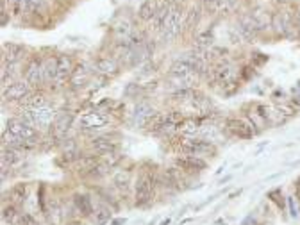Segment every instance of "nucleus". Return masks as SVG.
I'll list each match as a JSON object with an SVG mask.
<instances>
[{
	"mask_svg": "<svg viewBox=\"0 0 300 225\" xmlns=\"http://www.w3.org/2000/svg\"><path fill=\"white\" fill-rule=\"evenodd\" d=\"M25 81L31 86L38 88L45 82V72H43V61L40 58H32L25 66Z\"/></svg>",
	"mask_w": 300,
	"mask_h": 225,
	"instance_id": "0eeeda50",
	"label": "nucleus"
},
{
	"mask_svg": "<svg viewBox=\"0 0 300 225\" xmlns=\"http://www.w3.org/2000/svg\"><path fill=\"white\" fill-rule=\"evenodd\" d=\"M88 81H89V72L86 70V66H84V64L75 66V70H73V74H72L73 86H75V88H83V86H86Z\"/></svg>",
	"mask_w": 300,
	"mask_h": 225,
	"instance_id": "cd10ccee",
	"label": "nucleus"
},
{
	"mask_svg": "<svg viewBox=\"0 0 300 225\" xmlns=\"http://www.w3.org/2000/svg\"><path fill=\"white\" fill-rule=\"evenodd\" d=\"M184 23H186V11H184V7L173 5L170 11V15H168V18L165 20V23H163V27H161V31H159L163 40L173 41V40L181 34L182 29H184Z\"/></svg>",
	"mask_w": 300,
	"mask_h": 225,
	"instance_id": "f257e3e1",
	"label": "nucleus"
},
{
	"mask_svg": "<svg viewBox=\"0 0 300 225\" xmlns=\"http://www.w3.org/2000/svg\"><path fill=\"white\" fill-rule=\"evenodd\" d=\"M295 25V16H291V13H288V11H277L272 16V27L280 36H290Z\"/></svg>",
	"mask_w": 300,
	"mask_h": 225,
	"instance_id": "39448f33",
	"label": "nucleus"
},
{
	"mask_svg": "<svg viewBox=\"0 0 300 225\" xmlns=\"http://www.w3.org/2000/svg\"><path fill=\"white\" fill-rule=\"evenodd\" d=\"M29 111L32 113L34 125L36 127H48L50 123H54L56 111L50 105H43V107H36V109H29Z\"/></svg>",
	"mask_w": 300,
	"mask_h": 225,
	"instance_id": "ddd939ff",
	"label": "nucleus"
},
{
	"mask_svg": "<svg viewBox=\"0 0 300 225\" xmlns=\"http://www.w3.org/2000/svg\"><path fill=\"white\" fill-rule=\"evenodd\" d=\"M43 72H45V82L57 81V59L48 58L43 61Z\"/></svg>",
	"mask_w": 300,
	"mask_h": 225,
	"instance_id": "c85d7f7f",
	"label": "nucleus"
},
{
	"mask_svg": "<svg viewBox=\"0 0 300 225\" xmlns=\"http://www.w3.org/2000/svg\"><path fill=\"white\" fill-rule=\"evenodd\" d=\"M200 16H202V11L198 9V7H192V9L186 13V23H184V29L192 31L193 27H197L198 21H200Z\"/></svg>",
	"mask_w": 300,
	"mask_h": 225,
	"instance_id": "7c9ffc66",
	"label": "nucleus"
},
{
	"mask_svg": "<svg viewBox=\"0 0 300 225\" xmlns=\"http://www.w3.org/2000/svg\"><path fill=\"white\" fill-rule=\"evenodd\" d=\"M268 197H270V199H274L275 202L279 204V207H280V209L284 207V202H282V195H280V191H279V189H275V191H272V193H270Z\"/></svg>",
	"mask_w": 300,
	"mask_h": 225,
	"instance_id": "ea45409f",
	"label": "nucleus"
},
{
	"mask_svg": "<svg viewBox=\"0 0 300 225\" xmlns=\"http://www.w3.org/2000/svg\"><path fill=\"white\" fill-rule=\"evenodd\" d=\"M155 4H163V2H165V0H154Z\"/></svg>",
	"mask_w": 300,
	"mask_h": 225,
	"instance_id": "49530a36",
	"label": "nucleus"
},
{
	"mask_svg": "<svg viewBox=\"0 0 300 225\" xmlns=\"http://www.w3.org/2000/svg\"><path fill=\"white\" fill-rule=\"evenodd\" d=\"M56 59H57V81L63 82V81H66L68 77H72L75 68H73V63H72V59H70V56H66V54L56 56Z\"/></svg>",
	"mask_w": 300,
	"mask_h": 225,
	"instance_id": "a211bd4d",
	"label": "nucleus"
},
{
	"mask_svg": "<svg viewBox=\"0 0 300 225\" xmlns=\"http://www.w3.org/2000/svg\"><path fill=\"white\" fill-rule=\"evenodd\" d=\"M18 225H38V222L34 216L23 213V215H20V218H18Z\"/></svg>",
	"mask_w": 300,
	"mask_h": 225,
	"instance_id": "58836bf2",
	"label": "nucleus"
},
{
	"mask_svg": "<svg viewBox=\"0 0 300 225\" xmlns=\"http://www.w3.org/2000/svg\"><path fill=\"white\" fill-rule=\"evenodd\" d=\"M157 7H159V4H155L154 0H143L138 7V18L141 21H152V18L157 13Z\"/></svg>",
	"mask_w": 300,
	"mask_h": 225,
	"instance_id": "4be33fe9",
	"label": "nucleus"
},
{
	"mask_svg": "<svg viewBox=\"0 0 300 225\" xmlns=\"http://www.w3.org/2000/svg\"><path fill=\"white\" fill-rule=\"evenodd\" d=\"M182 120H184V115H182L181 111H170V113H166V122L171 123V125L177 127Z\"/></svg>",
	"mask_w": 300,
	"mask_h": 225,
	"instance_id": "e433bc0d",
	"label": "nucleus"
},
{
	"mask_svg": "<svg viewBox=\"0 0 300 225\" xmlns=\"http://www.w3.org/2000/svg\"><path fill=\"white\" fill-rule=\"evenodd\" d=\"M4 2L9 5V11L13 15H20L25 9V0H4Z\"/></svg>",
	"mask_w": 300,
	"mask_h": 225,
	"instance_id": "c9c22d12",
	"label": "nucleus"
},
{
	"mask_svg": "<svg viewBox=\"0 0 300 225\" xmlns=\"http://www.w3.org/2000/svg\"><path fill=\"white\" fill-rule=\"evenodd\" d=\"M2 218H4V222H7V224L18 225V218H20V215L16 213L15 205H5L4 209H2Z\"/></svg>",
	"mask_w": 300,
	"mask_h": 225,
	"instance_id": "473e14b6",
	"label": "nucleus"
},
{
	"mask_svg": "<svg viewBox=\"0 0 300 225\" xmlns=\"http://www.w3.org/2000/svg\"><path fill=\"white\" fill-rule=\"evenodd\" d=\"M109 123V116L100 113V111H88L81 116V125L84 129H89V131H95V129H102Z\"/></svg>",
	"mask_w": 300,
	"mask_h": 225,
	"instance_id": "9d476101",
	"label": "nucleus"
},
{
	"mask_svg": "<svg viewBox=\"0 0 300 225\" xmlns=\"http://www.w3.org/2000/svg\"><path fill=\"white\" fill-rule=\"evenodd\" d=\"M91 148H93L97 154L100 156H106V154H111V152H116L118 150V145L113 142V140H109V138H93L91 140Z\"/></svg>",
	"mask_w": 300,
	"mask_h": 225,
	"instance_id": "aec40b11",
	"label": "nucleus"
},
{
	"mask_svg": "<svg viewBox=\"0 0 300 225\" xmlns=\"http://www.w3.org/2000/svg\"><path fill=\"white\" fill-rule=\"evenodd\" d=\"M21 157H23L21 150H16V148H9V147H2V164H5V166L11 168L13 164L20 163Z\"/></svg>",
	"mask_w": 300,
	"mask_h": 225,
	"instance_id": "393cba45",
	"label": "nucleus"
},
{
	"mask_svg": "<svg viewBox=\"0 0 300 225\" xmlns=\"http://www.w3.org/2000/svg\"><path fill=\"white\" fill-rule=\"evenodd\" d=\"M295 193H297V197L300 199V177L297 179V183H295Z\"/></svg>",
	"mask_w": 300,
	"mask_h": 225,
	"instance_id": "79ce46f5",
	"label": "nucleus"
},
{
	"mask_svg": "<svg viewBox=\"0 0 300 225\" xmlns=\"http://www.w3.org/2000/svg\"><path fill=\"white\" fill-rule=\"evenodd\" d=\"M9 197H11L13 202L21 204V202L27 199V184H23V183L15 184V186L11 188V191H9Z\"/></svg>",
	"mask_w": 300,
	"mask_h": 225,
	"instance_id": "c756f323",
	"label": "nucleus"
},
{
	"mask_svg": "<svg viewBox=\"0 0 300 225\" xmlns=\"http://www.w3.org/2000/svg\"><path fill=\"white\" fill-rule=\"evenodd\" d=\"M275 2H277V4H280V5H288V4H291L293 0H275Z\"/></svg>",
	"mask_w": 300,
	"mask_h": 225,
	"instance_id": "c03bdc74",
	"label": "nucleus"
},
{
	"mask_svg": "<svg viewBox=\"0 0 300 225\" xmlns=\"http://www.w3.org/2000/svg\"><path fill=\"white\" fill-rule=\"evenodd\" d=\"M213 43H214V34H213L211 29L198 32L197 38H195V47L202 48V50H209L213 47Z\"/></svg>",
	"mask_w": 300,
	"mask_h": 225,
	"instance_id": "a878e982",
	"label": "nucleus"
},
{
	"mask_svg": "<svg viewBox=\"0 0 300 225\" xmlns=\"http://www.w3.org/2000/svg\"><path fill=\"white\" fill-rule=\"evenodd\" d=\"M200 131H202L200 122L195 120V118H184L177 125V132H181L182 136H188V138H195V134H198Z\"/></svg>",
	"mask_w": 300,
	"mask_h": 225,
	"instance_id": "412c9836",
	"label": "nucleus"
},
{
	"mask_svg": "<svg viewBox=\"0 0 300 225\" xmlns=\"http://www.w3.org/2000/svg\"><path fill=\"white\" fill-rule=\"evenodd\" d=\"M155 116V109L152 107V105L149 104V102H138L134 107V113H132V122H134L136 127H140V129H143V127L149 125V122L152 120Z\"/></svg>",
	"mask_w": 300,
	"mask_h": 225,
	"instance_id": "1a4fd4ad",
	"label": "nucleus"
},
{
	"mask_svg": "<svg viewBox=\"0 0 300 225\" xmlns=\"http://www.w3.org/2000/svg\"><path fill=\"white\" fill-rule=\"evenodd\" d=\"M29 93H31V84L27 81H16L9 88L2 89V97L5 102H21Z\"/></svg>",
	"mask_w": 300,
	"mask_h": 225,
	"instance_id": "423d86ee",
	"label": "nucleus"
},
{
	"mask_svg": "<svg viewBox=\"0 0 300 225\" xmlns=\"http://www.w3.org/2000/svg\"><path fill=\"white\" fill-rule=\"evenodd\" d=\"M154 188H155V179L150 175L149 172H143L136 181L134 188V197H136V205H147L154 197Z\"/></svg>",
	"mask_w": 300,
	"mask_h": 225,
	"instance_id": "f03ea898",
	"label": "nucleus"
},
{
	"mask_svg": "<svg viewBox=\"0 0 300 225\" xmlns=\"http://www.w3.org/2000/svg\"><path fill=\"white\" fill-rule=\"evenodd\" d=\"M11 21V15H9V9H7V4H5L4 0H2V11H0V25L5 27L7 23Z\"/></svg>",
	"mask_w": 300,
	"mask_h": 225,
	"instance_id": "4c0bfd02",
	"label": "nucleus"
},
{
	"mask_svg": "<svg viewBox=\"0 0 300 225\" xmlns=\"http://www.w3.org/2000/svg\"><path fill=\"white\" fill-rule=\"evenodd\" d=\"M93 66L99 74L104 75V77H114V75L120 72V66L114 58H97Z\"/></svg>",
	"mask_w": 300,
	"mask_h": 225,
	"instance_id": "4468645a",
	"label": "nucleus"
},
{
	"mask_svg": "<svg viewBox=\"0 0 300 225\" xmlns=\"http://www.w3.org/2000/svg\"><path fill=\"white\" fill-rule=\"evenodd\" d=\"M113 184L120 189H127V188H129V184H130V173L127 172V170L118 172L113 177Z\"/></svg>",
	"mask_w": 300,
	"mask_h": 225,
	"instance_id": "2f4dec72",
	"label": "nucleus"
},
{
	"mask_svg": "<svg viewBox=\"0 0 300 225\" xmlns=\"http://www.w3.org/2000/svg\"><path fill=\"white\" fill-rule=\"evenodd\" d=\"M21 105L25 109H36V107H43L47 104V97L42 93V91H36V93H29L25 99L21 100Z\"/></svg>",
	"mask_w": 300,
	"mask_h": 225,
	"instance_id": "5701e85b",
	"label": "nucleus"
},
{
	"mask_svg": "<svg viewBox=\"0 0 300 225\" xmlns=\"http://www.w3.org/2000/svg\"><path fill=\"white\" fill-rule=\"evenodd\" d=\"M113 218V209L107 207V205L100 204L97 209L93 211V222L95 225H106L109 224V220Z\"/></svg>",
	"mask_w": 300,
	"mask_h": 225,
	"instance_id": "bb28decb",
	"label": "nucleus"
},
{
	"mask_svg": "<svg viewBox=\"0 0 300 225\" xmlns=\"http://www.w3.org/2000/svg\"><path fill=\"white\" fill-rule=\"evenodd\" d=\"M73 204H75L77 211H79V213H81L83 216L93 215V204H91V200H89L88 195L77 193L75 197H73Z\"/></svg>",
	"mask_w": 300,
	"mask_h": 225,
	"instance_id": "b1692460",
	"label": "nucleus"
},
{
	"mask_svg": "<svg viewBox=\"0 0 300 225\" xmlns=\"http://www.w3.org/2000/svg\"><path fill=\"white\" fill-rule=\"evenodd\" d=\"M198 74H190V75H168V84H170L173 91L177 89H188L193 88V84H197Z\"/></svg>",
	"mask_w": 300,
	"mask_h": 225,
	"instance_id": "dca6fc26",
	"label": "nucleus"
},
{
	"mask_svg": "<svg viewBox=\"0 0 300 225\" xmlns=\"http://www.w3.org/2000/svg\"><path fill=\"white\" fill-rule=\"evenodd\" d=\"M114 31H116V34H118V36H124V40H129V38L132 36V27H130V23L127 20L120 21Z\"/></svg>",
	"mask_w": 300,
	"mask_h": 225,
	"instance_id": "f704fd0d",
	"label": "nucleus"
},
{
	"mask_svg": "<svg viewBox=\"0 0 300 225\" xmlns=\"http://www.w3.org/2000/svg\"><path fill=\"white\" fill-rule=\"evenodd\" d=\"M125 224V218H116V220L111 222V225H124Z\"/></svg>",
	"mask_w": 300,
	"mask_h": 225,
	"instance_id": "37998d69",
	"label": "nucleus"
},
{
	"mask_svg": "<svg viewBox=\"0 0 300 225\" xmlns=\"http://www.w3.org/2000/svg\"><path fill=\"white\" fill-rule=\"evenodd\" d=\"M45 0H25V13L29 15H38L43 11Z\"/></svg>",
	"mask_w": 300,
	"mask_h": 225,
	"instance_id": "72a5a7b5",
	"label": "nucleus"
},
{
	"mask_svg": "<svg viewBox=\"0 0 300 225\" xmlns=\"http://www.w3.org/2000/svg\"><path fill=\"white\" fill-rule=\"evenodd\" d=\"M5 127H7V131L9 132H13L16 136H20L21 140H27V142L36 143L38 138H40L36 127H32V125H29V123H25V122H21L20 118H11V120H7Z\"/></svg>",
	"mask_w": 300,
	"mask_h": 225,
	"instance_id": "20e7f679",
	"label": "nucleus"
},
{
	"mask_svg": "<svg viewBox=\"0 0 300 225\" xmlns=\"http://www.w3.org/2000/svg\"><path fill=\"white\" fill-rule=\"evenodd\" d=\"M179 152L184 156H202V154H214L216 148L213 147L211 142L200 140V138H181Z\"/></svg>",
	"mask_w": 300,
	"mask_h": 225,
	"instance_id": "7ed1b4c3",
	"label": "nucleus"
},
{
	"mask_svg": "<svg viewBox=\"0 0 300 225\" xmlns=\"http://www.w3.org/2000/svg\"><path fill=\"white\" fill-rule=\"evenodd\" d=\"M175 164L181 168L182 172H202V170H206L207 168V163L202 159L200 156H182V157H177L175 159Z\"/></svg>",
	"mask_w": 300,
	"mask_h": 225,
	"instance_id": "f8f14e48",
	"label": "nucleus"
},
{
	"mask_svg": "<svg viewBox=\"0 0 300 225\" xmlns=\"http://www.w3.org/2000/svg\"><path fill=\"white\" fill-rule=\"evenodd\" d=\"M227 127H229V131L233 132L234 136L241 138V140H252L254 134H256V131L252 129L254 123H250V122H247V120L231 118V120H227Z\"/></svg>",
	"mask_w": 300,
	"mask_h": 225,
	"instance_id": "9b49d317",
	"label": "nucleus"
},
{
	"mask_svg": "<svg viewBox=\"0 0 300 225\" xmlns=\"http://www.w3.org/2000/svg\"><path fill=\"white\" fill-rule=\"evenodd\" d=\"M288 205H290V215L293 216V218H297V216H299V209H297V205H295V197H290V199H288Z\"/></svg>",
	"mask_w": 300,
	"mask_h": 225,
	"instance_id": "a19ab883",
	"label": "nucleus"
},
{
	"mask_svg": "<svg viewBox=\"0 0 300 225\" xmlns=\"http://www.w3.org/2000/svg\"><path fill=\"white\" fill-rule=\"evenodd\" d=\"M213 81L218 84H222L223 88H227L231 84H236V70L233 64L220 63L213 68Z\"/></svg>",
	"mask_w": 300,
	"mask_h": 225,
	"instance_id": "6e6552de",
	"label": "nucleus"
},
{
	"mask_svg": "<svg viewBox=\"0 0 300 225\" xmlns=\"http://www.w3.org/2000/svg\"><path fill=\"white\" fill-rule=\"evenodd\" d=\"M168 224H170V218H166V220L163 222V224H161V225H168Z\"/></svg>",
	"mask_w": 300,
	"mask_h": 225,
	"instance_id": "a18cd8bd",
	"label": "nucleus"
},
{
	"mask_svg": "<svg viewBox=\"0 0 300 225\" xmlns=\"http://www.w3.org/2000/svg\"><path fill=\"white\" fill-rule=\"evenodd\" d=\"M2 50H4L2 63H20V59L25 54V47L18 45V43H5L4 47H2Z\"/></svg>",
	"mask_w": 300,
	"mask_h": 225,
	"instance_id": "2eb2a0df",
	"label": "nucleus"
},
{
	"mask_svg": "<svg viewBox=\"0 0 300 225\" xmlns=\"http://www.w3.org/2000/svg\"><path fill=\"white\" fill-rule=\"evenodd\" d=\"M72 122H73L72 113H66V111L57 113L56 118H54V123H52V129H54V132H56L57 136H64L68 132V129L72 127Z\"/></svg>",
	"mask_w": 300,
	"mask_h": 225,
	"instance_id": "f3484780",
	"label": "nucleus"
},
{
	"mask_svg": "<svg viewBox=\"0 0 300 225\" xmlns=\"http://www.w3.org/2000/svg\"><path fill=\"white\" fill-rule=\"evenodd\" d=\"M249 13L252 16V20L256 21V25L259 27V31H264V29L272 27V16H274V13L266 11L264 7H254Z\"/></svg>",
	"mask_w": 300,
	"mask_h": 225,
	"instance_id": "6ab92c4d",
	"label": "nucleus"
}]
</instances>
